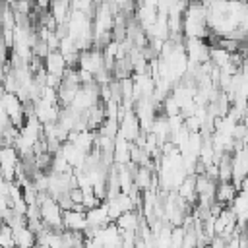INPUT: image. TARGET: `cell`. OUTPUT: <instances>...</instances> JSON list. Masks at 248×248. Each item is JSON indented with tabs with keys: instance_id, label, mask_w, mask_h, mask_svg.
<instances>
[{
	"instance_id": "cell-1",
	"label": "cell",
	"mask_w": 248,
	"mask_h": 248,
	"mask_svg": "<svg viewBox=\"0 0 248 248\" xmlns=\"http://www.w3.org/2000/svg\"><path fill=\"white\" fill-rule=\"evenodd\" d=\"M43 66H45V72L48 74V76H56V78H60L62 79V74L66 72V62H64V56L58 52V50H52V52H48L46 56H45V60H43Z\"/></svg>"
},
{
	"instance_id": "cell-4",
	"label": "cell",
	"mask_w": 248,
	"mask_h": 248,
	"mask_svg": "<svg viewBox=\"0 0 248 248\" xmlns=\"http://www.w3.org/2000/svg\"><path fill=\"white\" fill-rule=\"evenodd\" d=\"M236 192L238 190L234 188L232 182H217V186H215V202L227 207L232 202V198L236 196Z\"/></svg>"
},
{
	"instance_id": "cell-3",
	"label": "cell",
	"mask_w": 248,
	"mask_h": 248,
	"mask_svg": "<svg viewBox=\"0 0 248 248\" xmlns=\"http://www.w3.org/2000/svg\"><path fill=\"white\" fill-rule=\"evenodd\" d=\"M14 248H33L35 246V232L27 225H19L12 229Z\"/></svg>"
},
{
	"instance_id": "cell-2",
	"label": "cell",
	"mask_w": 248,
	"mask_h": 248,
	"mask_svg": "<svg viewBox=\"0 0 248 248\" xmlns=\"http://www.w3.org/2000/svg\"><path fill=\"white\" fill-rule=\"evenodd\" d=\"M62 229L81 232L85 229V211H76V209L62 211Z\"/></svg>"
}]
</instances>
